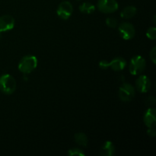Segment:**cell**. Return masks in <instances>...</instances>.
<instances>
[{"label": "cell", "instance_id": "44dd1931", "mask_svg": "<svg viewBox=\"0 0 156 156\" xmlns=\"http://www.w3.org/2000/svg\"><path fill=\"white\" fill-rule=\"evenodd\" d=\"M99 67L102 69H107L110 68V64L108 60H101L99 62Z\"/></svg>", "mask_w": 156, "mask_h": 156}, {"label": "cell", "instance_id": "ac0fdd59", "mask_svg": "<svg viewBox=\"0 0 156 156\" xmlns=\"http://www.w3.org/2000/svg\"><path fill=\"white\" fill-rule=\"evenodd\" d=\"M146 37H147L149 39L154 40L156 39V28L155 27H151L146 31Z\"/></svg>", "mask_w": 156, "mask_h": 156}, {"label": "cell", "instance_id": "d6986e66", "mask_svg": "<svg viewBox=\"0 0 156 156\" xmlns=\"http://www.w3.org/2000/svg\"><path fill=\"white\" fill-rule=\"evenodd\" d=\"M145 103H146V105L149 107L153 106L155 104V98L154 97H152V96H149V97H148L146 99Z\"/></svg>", "mask_w": 156, "mask_h": 156}, {"label": "cell", "instance_id": "8992f818", "mask_svg": "<svg viewBox=\"0 0 156 156\" xmlns=\"http://www.w3.org/2000/svg\"><path fill=\"white\" fill-rule=\"evenodd\" d=\"M118 31L120 37L126 41L133 39L136 34L135 27L129 22H122L119 25Z\"/></svg>", "mask_w": 156, "mask_h": 156}, {"label": "cell", "instance_id": "ffe728a7", "mask_svg": "<svg viewBox=\"0 0 156 156\" xmlns=\"http://www.w3.org/2000/svg\"><path fill=\"white\" fill-rule=\"evenodd\" d=\"M149 56H150V59L152 60V62H153V64L156 63V47H154L151 50L150 53H149Z\"/></svg>", "mask_w": 156, "mask_h": 156}, {"label": "cell", "instance_id": "7c38bea8", "mask_svg": "<svg viewBox=\"0 0 156 156\" xmlns=\"http://www.w3.org/2000/svg\"><path fill=\"white\" fill-rule=\"evenodd\" d=\"M115 154V146L111 141H106L100 150V155L102 156H112Z\"/></svg>", "mask_w": 156, "mask_h": 156}, {"label": "cell", "instance_id": "52a82bcc", "mask_svg": "<svg viewBox=\"0 0 156 156\" xmlns=\"http://www.w3.org/2000/svg\"><path fill=\"white\" fill-rule=\"evenodd\" d=\"M73 12V6L69 1H63L59 5L56 14L62 20H67L71 17Z\"/></svg>", "mask_w": 156, "mask_h": 156}, {"label": "cell", "instance_id": "7a4b0ae2", "mask_svg": "<svg viewBox=\"0 0 156 156\" xmlns=\"http://www.w3.org/2000/svg\"><path fill=\"white\" fill-rule=\"evenodd\" d=\"M37 66V59L33 55H27L22 57L18 63V69L21 73L27 75L31 73Z\"/></svg>", "mask_w": 156, "mask_h": 156}, {"label": "cell", "instance_id": "603a6c76", "mask_svg": "<svg viewBox=\"0 0 156 156\" xmlns=\"http://www.w3.org/2000/svg\"><path fill=\"white\" fill-rule=\"evenodd\" d=\"M0 39H1V34H0Z\"/></svg>", "mask_w": 156, "mask_h": 156}, {"label": "cell", "instance_id": "e0dca14e", "mask_svg": "<svg viewBox=\"0 0 156 156\" xmlns=\"http://www.w3.org/2000/svg\"><path fill=\"white\" fill-rule=\"evenodd\" d=\"M105 22H106L107 26L111 27V28H116L117 27V24H118V21L115 18H112V17L107 18Z\"/></svg>", "mask_w": 156, "mask_h": 156}, {"label": "cell", "instance_id": "9c48e42d", "mask_svg": "<svg viewBox=\"0 0 156 156\" xmlns=\"http://www.w3.org/2000/svg\"><path fill=\"white\" fill-rule=\"evenodd\" d=\"M15 24V18L9 15H5L0 17V33L11 30Z\"/></svg>", "mask_w": 156, "mask_h": 156}, {"label": "cell", "instance_id": "8fae6325", "mask_svg": "<svg viewBox=\"0 0 156 156\" xmlns=\"http://www.w3.org/2000/svg\"><path fill=\"white\" fill-rule=\"evenodd\" d=\"M110 68L114 71H121L126 66V61L123 57H116L109 62Z\"/></svg>", "mask_w": 156, "mask_h": 156}, {"label": "cell", "instance_id": "2e32d148", "mask_svg": "<svg viewBox=\"0 0 156 156\" xmlns=\"http://www.w3.org/2000/svg\"><path fill=\"white\" fill-rule=\"evenodd\" d=\"M68 155L69 156H85V152L83 150L79 148H73L68 151Z\"/></svg>", "mask_w": 156, "mask_h": 156}, {"label": "cell", "instance_id": "5bb4252c", "mask_svg": "<svg viewBox=\"0 0 156 156\" xmlns=\"http://www.w3.org/2000/svg\"><path fill=\"white\" fill-rule=\"evenodd\" d=\"M74 140L75 142L77 143L78 145L81 146H87L88 143V136H86V134L84 133H77L75 134L74 136Z\"/></svg>", "mask_w": 156, "mask_h": 156}, {"label": "cell", "instance_id": "6da1fadb", "mask_svg": "<svg viewBox=\"0 0 156 156\" xmlns=\"http://www.w3.org/2000/svg\"><path fill=\"white\" fill-rule=\"evenodd\" d=\"M16 87V80L12 75L3 74L0 76V91L3 94L7 95L13 94Z\"/></svg>", "mask_w": 156, "mask_h": 156}, {"label": "cell", "instance_id": "277c9868", "mask_svg": "<svg viewBox=\"0 0 156 156\" xmlns=\"http://www.w3.org/2000/svg\"><path fill=\"white\" fill-rule=\"evenodd\" d=\"M97 8L102 13L111 14L118 10L119 5L117 0H98Z\"/></svg>", "mask_w": 156, "mask_h": 156}, {"label": "cell", "instance_id": "9a60e30c", "mask_svg": "<svg viewBox=\"0 0 156 156\" xmlns=\"http://www.w3.org/2000/svg\"><path fill=\"white\" fill-rule=\"evenodd\" d=\"M79 11H80L82 13L89 15V14L94 13V12L95 11V6H94L92 3L85 2L82 3V4L79 5Z\"/></svg>", "mask_w": 156, "mask_h": 156}, {"label": "cell", "instance_id": "ba28073f", "mask_svg": "<svg viewBox=\"0 0 156 156\" xmlns=\"http://www.w3.org/2000/svg\"><path fill=\"white\" fill-rule=\"evenodd\" d=\"M152 82L147 76H140L136 81V88L141 93H146L151 89Z\"/></svg>", "mask_w": 156, "mask_h": 156}, {"label": "cell", "instance_id": "7402d4cb", "mask_svg": "<svg viewBox=\"0 0 156 156\" xmlns=\"http://www.w3.org/2000/svg\"><path fill=\"white\" fill-rule=\"evenodd\" d=\"M147 134L149 136H152V137L155 136V134H156L155 126H154V127H149V128H148Z\"/></svg>", "mask_w": 156, "mask_h": 156}, {"label": "cell", "instance_id": "5b68a950", "mask_svg": "<svg viewBox=\"0 0 156 156\" xmlns=\"http://www.w3.org/2000/svg\"><path fill=\"white\" fill-rule=\"evenodd\" d=\"M135 88L129 83H123L119 88V98L123 102H129L135 97Z\"/></svg>", "mask_w": 156, "mask_h": 156}, {"label": "cell", "instance_id": "3957f363", "mask_svg": "<svg viewBox=\"0 0 156 156\" xmlns=\"http://www.w3.org/2000/svg\"><path fill=\"white\" fill-rule=\"evenodd\" d=\"M146 67V61L143 56H135L131 58L129 66V73L137 76L143 73Z\"/></svg>", "mask_w": 156, "mask_h": 156}, {"label": "cell", "instance_id": "4fadbf2b", "mask_svg": "<svg viewBox=\"0 0 156 156\" xmlns=\"http://www.w3.org/2000/svg\"><path fill=\"white\" fill-rule=\"evenodd\" d=\"M137 12L136 8L134 6L129 5L125 7L120 12V16L123 19H130L133 18Z\"/></svg>", "mask_w": 156, "mask_h": 156}, {"label": "cell", "instance_id": "30bf717a", "mask_svg": "<svg viewBox=\"0 0 156 156\" xmlns=\"http://www.w3.org/2000/svg\"><path fill=\"white\" fill-rule=\"evenodd\" d=\"M143 121L146 126L149 127H154L156 124V110L154 108H149L146 111L143 117Z\"/></svg>", "mask_w": 156, "mask_h": 156}]
</instances>
